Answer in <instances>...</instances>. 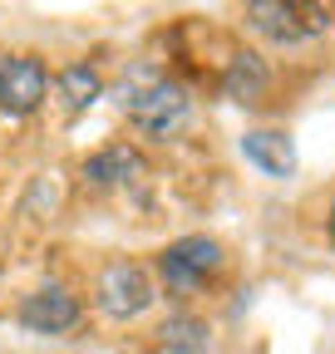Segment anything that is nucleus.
<instances>
[{"mask_svg": "<svg viewBox=\"0 0 335 354\" xmlns=\"http://www.w3.org/2000/svg\"><path fill=\"white\" fill-rule=\"evenodd\" d=\"M118 104H123V118L148 138H173L188 123V94L158 69H134L118 88Z\"/></svg>", "mask_w": 335, "mask_h": 354, "instance_id": "1", "label": "nucleus"}, {"mask_svg": "<svg viewBox=\"0 0 335 354\" xmlns=\"http://www.w3.org/2000/svg\"><path fill=\"white\" fill-rule=\"evenodd\" d=\"M246 25L271 44H301L325 35L330 10L320 0H246Z\"/></svg>", "mask_w": 335, "mask_h": 354, "instance_id": "2", "label": "nucleus"}, {"mask_svg": "<svg viewBox=\"0 0 335 354\" xmlns=\"http://www.w3.org/2000/svg\"><path fill=\"white\" fill-rule=\"evenodd\" d=\"M158 271L173 290H192V286H207L217 271H222V246L212 236H183L173 241L163 256H158Z\"/></svg>", "mask_w": 335, "mask_h": 354, "instance_id": "3", "label": "nucleus"}, {"mask_svg": "<svg viewBox=\"0 0 335 354\" xmlns=\"http://www.w3.org/2000/svg\"><path fill=\"white\" fill-rule=\"evenodd\" d=\"M153 305V281L138 261H114L99 276V310L109 320H134Z\"/></svg>", "mask_w": 335, "mask_h": 354, "instance_id": "4", "label": "nucleus"}, {"mask_svg": "<svg viewBox=\"0 0 335 354\" xmlns=\"http://www.w3.org/2000/svg\"><path fill=\"white\" fill-rule=\"evenodd\" d=\"M50 88V69L39 64L35 55H0V109L25 118L45 104Z\"/></svg>", "mask_w": 335, "mask_h": 354, "instance_id": "5", "label": "nucleus"}, {"mask_svg": "<svg viewBox=\"0 0 335 354\" xmlns=\"http://www.w3.org/2000/svg\"><path fill=\"white\" fill-rule=\"evenodd\" d=\"M20 325L35 330V335H64V330L79 325V300H74L64 286H45V290L25 295V305H20Z\"/></svg>", "mask_w": 335, "mask_h": 354, "instance_id": "6", "label": "nucleus"}, {"mask_svg": "<svg viewBox=\"0 0 335 354\" xmlns=\"http://www.w3.org/2000/svg\"><path fill=\"white\" fill-rule=\"evenodd\" d=\"M242 158L251 167H262L266 177H286L291 167H296V148H291L286 133H271V128H257L242 138Z\"/></svg>", "mask_w": 335, "mask_h": 354, "instance_id": "7", "label": "nucleus"}, {"mask_svg": "<svg viewBox=\"0 0 335 354\" xmlns=\"http://www.w3.org/2000/svg\"><path fill=\"white\" fill-rule=\"evenodd\" d=\"M138 167L143 162H138V153L129 143H114V148H104V153H94L89 162H84V177L99 183V187H114V183H123V177H134Z\"/></svg>", "mask_w": 335, "mask_h": 354, "instance_id": "8", "label": "nucleus"}, {"mask_svg": "<svg viewBox=\"0 0 335 354\" xmlns=\"http://www.w3.org/2000/svg\"><path fill=\"white\" fill-rule=\"evenodd\" d=\"M222 88L232 99H242V104H251L266 88V64L257 59V55H232L227 59V79H222Z\"/></svg>", "mask_w": 335, "mask_h": 354, "instance_id": "9", "label": "nucleus"}, {"mask_svg": "<svg viewBox=\"0 0 335 354\" xmlns=\"http://www.w3.org/2000/svg\"><path fill=\"white\" fill-rule=\"evenodd\" d=\"M99 94H104V84H99V74H94L89 64H69V69H60V99H64L69 113H84Z\"/></svg>", "mask_w": 335, "mask_h": 354, "instance_id": "10", "label": "nucleus"}, {"mask_svg": "<svg viewBox=\"0 0 335 354\" xmlns=\"http://www.w3.org/2000/svg\"><path fill=\"white\" fill-rule=\"evenodd\" d=\"M158 335H163V354H207V325L197 315L168 320Z\"/></svg>", "mask_w": 335, "mask_h": 354, "instance_id": "11", "label": "nucleus"}, {"mask_svg": "<svg viewBox=\"0 0 335 354\" xmlns=\"http://www.w3.org/2000/svg\"><path fill=\"white\" fill-rule=\"evenodd\" d=\"M330 241H335V202H330Z\"/></svg>", "mask_w": 335, "mask_h": 354, "instance_id": "12", "label": "nucleus"}]
</instances>
